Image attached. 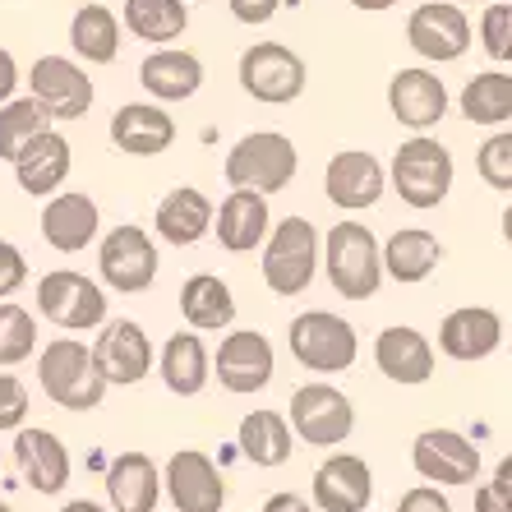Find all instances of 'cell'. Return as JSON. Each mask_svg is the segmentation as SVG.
<instances>
[{"instance_id":"cell-1","label":"cell","mask_w":512,"mask_h":512,"mask_svg":"<svg viewBox=\"0 0 512 512\" xmlns=\"http://www.w3.org/2000/svg\"><path fill=\"white\" fill-rule=\"evenodd\" d=\"M37 383L60 411H97L107 397V379L97 374L93 342H79V337H56L37 351Z\"/></svg>"},{"instance_id":"cell-2","label":"cell","mask_w":512,"mask_h":512,"mask_svg":"<svg viewBox=\"0 0 512 512\" xmlns=\"http://www.w3.org/2000/svg\"><path fill=\"white\" fill-rule=\"evenodd\" d=\"M319 231H314L310 217H282L273 222L268 240H263V286L273 296L291 300L300 291H310V282L319 277Z\"/></svg>"},{"instance_id":"cell-3","label":"cell","mask_w":512,"mask_h":512,"mask_svg":"<svg viewBox=\"0 0 512 512\" xmlns=\"http://www.w3.org/2000/svg\"><path fill=\"white\" fill-rule=\"evenodd\" d=\"M323 263H328V286L342 300H370L383 286V245L365 222H337L323 245Z\"/></svg>"},{"instance_id":"cell-4","label":"cell","mask_w":512,"mask_h":512,"mask_svg":"<svg viewBox=\"0 0 512 512\" xmlns=\"http://www.w3.org/2000/svg\"><path fill=\"white\" fill-rule=\"evenodd\" d=\"M37 314L56 323L60 333H97L107 323V291L79 268H51L37 277Z\"/></svg>"},{"instance_id":"cell-5","label":"cell","mask_w":512,"mask_h":512,"mask_svg":"<svg viewBox=\"0 0 512 512\" xmlns=\"http://www.w3.org/2000/svg\"><path fill=\"white\" fill-rule=\"evenodd\" d=\"M300 171V153L296 143L277 130H254L245 139H236V148L222 162L231 190H259V194H277L286 190Z\"/></svg>"},{"instance_id":"cell-6","label":"cell","mask_w":512,"mask_h":512,"mask_svg":"<svg viewBox=\"0 0 512 512\" xmlns=\"http://www.w3.org/2000/svg\"><path fill=\"white\" fill-rule=\"evenodd\" d=\"M453 153L443 148L439 139H429V134H416V139H406L402 148L393 153V167H388V180H393L397 199L406 208H439L453 190Z\"/></svg>"},{"instance_id":"cell-7","label":"cell","mask_w":512,"mask_h":512,"mask_svg":"<svg viewBox=\"0 0 512 512\" xmlns=\"http://www.w3.org/2000/svg\"><path fill=\"white\" fill-rule=\"evenodd\" d=\"M286 342H291V356L305 365L310 374H342L356 365L360 356V337L351 328V319L333 310H305L291 319L286 328Z\"/></svg>"},{"instance_id":"cell-8","label":"cell","mask_w":512,"mask_h":512,"mask_svg":"<svg viewBox=\"0 0 512 512\" xmlns=\"http://www.w3.org/2000/svg\"><path fill=\"white\" fill-rule=\"evenodd\" d=\"M157 268H162V254H157V240L143 227L125 222V227H111L97 245V277L107 291L116 296H139L157 282Z\"/></svg>"},{"instance_id":"cell-9","label":"cell","mask_w":512,"mask_h":512,"mask_svg":"<svg viewBox=\"0 0 512 512\" xmlns=\"http://www.w3.org/2000/svg\"><path fill=\"white\" fill-rule=\"evenodd\" d=\"M236 79L254 102H263V107H286V102H296V97L305 93L310 70H305V60L291 47H282V42H254V47L240 51Z\"/></svg>"},{"instance_id":"cell-10","label":"cell","mask_w":512,"mask_h":512,"mask_svg":"<svg viewBox=\"0 0 512 512\" xmlns=\"http://www.w3.org/2000/svg\"><path fill=\"white\" fill-rule=\"evenodd\" d=\"M93 360L97 374L107 379V388H134L153 374L157 351L153 337L143 333V323L134 319H107L93 337Z\"/></svg>"},{"instance_id":"cell-11","label":"cell","mask_w":512,"mask_h":512,"mask_svg":"<svg viewBox=\"0 0 512 512\" xmlns=\"http://www.w3.org/2000/svg\"><path fill=\"white\" fill-rule=\"evenodd\" d=\"M291 429L310 448H337L356 429V406L333 383H305L291 393Z\"/></svg>"},{"instance_id":"cell-12","label":"cell","mask_w":512,"mask_h":512,"mask_svg":"<svg viewBox=\"0 0 512 512\" xmlns=\"http://www.w3.org/2000/svg\"><path fill=\"white\" fill-rule=\"evenodd\" d=\"M406 42L429 65H453V60H462L471 51V19H466L462 5L429 0L406 19Z\"/></svg>"},{"instance_id":"cell-13","label":"cell","mask_w":512,"mask_h":512,"mask_svg":"<svg viewBox=\"0 0 512 512\" xmlns=\"http://www.w3.org/2000/svg\"><path fill=\"white\" fill-rule=\"evenodd\" d=\"M28 93L51 111V120H84L97 102L93 79L70 56H37L28 70Z\"/></svg>"},{"instance_id":"cell-14","label":"cell","mask_w":512,"mask_h":512,"mask_svg":"<svg viewBox=\"0 0 512 512\" xmlns=\"http://www.w3.org/2000/svg\"><path fill=\"white\" fill-rule=\"evenodd\" d=\"M162 489L176 512H222L227 503V480L203 448H176L162 466Z\"/></svg>"},{"instance_id":"cell-15","label":"cell","mask_w":512,"mask_h":512,"mask_svg":"<svg viewBox=\"0 0 512 512\" xmlns=\"http://www.w3.org/2000/svg\"><path fill=\"white\" fill-rule=\"evenodd\" d=\"M217 383L236 397H250V393H263L273 383V370H277V356H273V342L254 328H236V333L222 337L217 346Z\"/></svg>"},{"instance_id":"cell-16","label":"cell","mask_w":512,"mask_h":512,"mask_svg":"<svg viewBox=\"0 0 512 512\" xmlns=\"http://www.w3.org/2000/svg\"><path fill=\"white\" fill-rule=\"evenodd\" d=\"M411 462L429 485H471L480 476V448L457 429H425L411 443Z\"/></svg>"},{"instance_id":"cell-17","label":"cell","mask_w":512,"mask_h":512,"mask_svg":"<svg viewBox=\"0 0 512 512\" xmlns=\"http://www.w3.org/2000/svg\"><path fill=\"white\" fill-rule=\"evenodd\" d=\"M388 111H393L397 125L425 134L448 116V88L425 65H406V70H397L388 79Z\"/></svg>"},{"instance_id":"cell-18","label":"cell","mask_w":512,"mask_h":512,"mask_svg":"<svg viewBox=\"0 0 512 512\" xmlns=\"http://www.w3.org/2000/svg\"><path fill=\"white\" fill-rule=\"evenodd\" d=\"M10 448H14V466H19V476H24L28 489L60 494V489L70 485V448L60 443L56 429L19 425Z\"/></svg>"},{"instance_id":"cell-19","label":"cell","mask_w":512,"mask_h":512,"mask_svg":"<svg viewBox=\"0 0 512 512\" xmlns=\"http://www.w3.org/2000/svg\"><path fill=\"white\" fill-rule=\"evenodd\" d=\"M102 236V208L93 194L56 190L42 208V240L56 254H84Z\"/></svg>"},{"instance_id":"cell-20","label":"cell","mask_w":512,"mask_h":512,"mask_svg":"<svg viewBox=\"0 0 512 512\" xmlns=\"http://www.w3.org/2000/svg\"><path fill=\"white\" fill-rule=\"evenodd\" d=\"M383 190H388V171H383V162L374 153H365V148H346V153H337L333 162H328V171H323V194H328V203H337L342 213L374 208Z\"/></svg>"},{"instance_id":"cell-21","label":"cell","mask_w":512,"mask_h":512,"mask_svg":"<svg viewBox=\"0 0 512 512\" xmlns=\"http://www.w3.org/2000/svg\"><path fill=\"white\" fill-rule=\"evenodd\" d=\"M70 139L56 130V125H47V130L37 134V139L24 143V153L14 157V180H19V190L28 194V199H51V194L70 180Z\"/></svg>"},{"instance_id":"cell-22","label":"cell","mask_w":512,"mask_h":512,"mask_svg":"<svg viewBox=\"0 0 512 512\" xmlns=\"http://www.w3.org/2000/svg\"><path fill=\"white\" fill-rule=\"evenodd\" d=\"M213 231H217V245H222L227 254L263 250V240H268V231H273L268 194H259V190H231L227 199L217 203Z\"/></svg>"},{"instance_id":"cell-23","label":"cell","mask_w":512,"mask_h":512,"mask_svg":"<svg viewBox=\"0 0 512 512\" xmlns=\"http://www.w3.org/2000/svg\"><path fill=\"white\" fill-rule=\"evenodd\" d=\"M310 494L319 512H365L374 503V476L356 453H333L314 471Z\"/></svg>"},{"instance_id":"cell-24","label":"cell","mask_w":512,"mask_h":512,"mask_svg":"<svg viewBox=\"0 0 512 512\" xmlns=\"http://www.w3.org/2000/svg\"><path fill=\"white\" fill-rule=\"evenodd\" d=\"M111 143L125 157H162L176 143V120L167 102H125L111 116Z\"/></svg>"},{"instance_id":"cell-25","label":"cell","mask_w":512,"mask_h":512,"mask_svg":"<svg viewBox=\"0 0 512 512\" xmlns=\"http://www.w3.org/2000/svg\"><path fill=\"white\" fill-rule=\"evenodd\" d=\"M162 466L148 453L130 448V453H116L107 466V503L111 512H157L162 503Z\"/></svg>"},{"instance_id":"cell-26","label":"cell","mask_w":512,"mask_h":512,"mask_svg":"<svg viewBox=\"0 0 512 512\" xmlns=\"http://www.w3.org/2000/svg\"><path fill=\"white\" fill-rule=\"evenodd\" d=\"M499 342H503V319L494 310H485V305H462V310H453L439 323V351L448 360H462V365L494 356Z\"/></svg>"},{"instance_id":"cell-27","label":"cell","mask_w":512,"mask_h":512,"mask_svg":"<svg viewBox=\"0 0 512 512\" xmlns=\"http://www.w3.org/2000/svg\"><path fill=\"white\" fill-rule=\"evenodd\" d=\"M213 199L203 190H194V185H176V190L162 194V203H157L153 213V227L157 236L167 240V245H176V250H190V245H199L208 231H213Z\"/></svg>"},{"instance_id":"cell-28","label":"cell","mask_w":512,"mask_h":512,"mask_svg":"<svg viewBox=\"0 0 512 512\" xmlns=\"http://www.w3.org/2000/svg\"><path fill=\"white\" fill-rule=\"evenodd\" d=\"M139 84L153 102H190L203 88V60L185 47H157L153 56H143Z\"/></svg>"},{"instance_id":"cell-29","label":"cell","mask_w":512,"mask_h":512,"mask_svg":"<svg viewBox=\"0 0 512 512\" xmlns=\"http://www.w3.org/2000/svg\"><path fill=\"white\" fill-rule=\"evenodd\" d=\"M157 374L167 383V393L176 397H199L213 379V356L203 346L199 328H185V333H171L157 351Z\"/></svg>"},{"instance_id":"cell-30","label":"cell","mask_w":512,"mask_h":512,"mask_svg":"<svg viewBox=\"0 0 512 512\" xmlns=\"http://www.w3.org/2000/svg\"><path fill=\"white\" fill-rule=\"evenodd\" d=\"M374 365L393 383L416 388V383H429V374H434V346H429L425 333L393 323V328H383L374 337Z\"/></svg>"},{"instance_id":"cell-31","label":"cell","mask_w":512,"mask_h":512,"mask_svg":"<svg viewBox=\"0 0 512 512\" xmlns=\"http://www.w3.org/2000/svg\"><path fill=\"white\" fill-rule=\"evenodd\" d=\"M180 319L199 333H227L236 323V296L217 273H194L180 286Z\"/></svg>"},{"instance_id":"cell-32","label":"cell","mask_w":512,"mask_h":512,"mask_svg":"<svg viewBox=\"0 0 512 512\" xmlns=\"http://www.w3.org/2000/svg\"><path fill=\"white\" fill-rule=\"evenodd\" d=\"M439 263H443V245H439L434 231L402 227V231L388 236V245H383V273L393 277V282H402V286L425 282Z\"/></svg>"},{"instance_id":"cell-33","label":"cell","mask_w":512,"mask_h":512,"mask_svg":"<svg viewBox=\"0 0 512 512\" xmlns=\"http://www.w3.org/2000/svg\"><path fill=\"white\" fill-rule=\"evenodd\" d=\"M236 448L245 462L263 466V471L291 462V420L282 411H250L236 429Z\"/></svg>"},{"instance_id":"cell-34","label":"cell","mask_w":512,"mask_h":512,"mask_svg":"<svg viewBox=\"0 0 512 512\" xmlns=\"http://www.w3.org/2000/svg\"><path fill=\"white\" fill-rule=\"evenodd\" d=\"M120 24H125V33L139 37V42L171 47L190 28V5L185 0H125Z\"/></svg>"},{"instance_id":"cell-35","label":"cell","mask_w":512,"mask_h":512,"mask_svg":"<svg viewBox=\"0 0 512 512\" xmlns=\"http://www.w3.org/2000/svg\"><path fill=\"white\" fill-rule=\"evenodd\" d=\"M120 33H125V24L107 5H79L70 19V47L88 65H111L120 56Z\"/></svg>"},{"instance_id":"cell-36","label":"cell","mask_w":512,"mask_h":512,"mask_svg":"<svg viewBox=\"0 0 512 512\" xmlns=\"http://www.w3.org/2000/svg\"><path fill=\"white\" fill-rule=\"evenodd\" d=\"M457 107H462V116L471 125H503V120H512V74L485 70L476 79H466Z\"/></svg>"},{"instance_id":"cell-37","label":"cell","mask_w":512,"mask_h":512,"mask_svg":"<svg viewBox=\"0 0 512 512\" xmlns=\"http://www.w3.org/2000/svg\"><path fill=\"white\" fill-rule=\"evenodd\" d=\"M47 125H56V120H51V111L42 107L33 93L10 97V102L0 107V162H14V157L24 153V143L37 139Z\"/></svg>"},{"instance_id":"cell-38","label":"cell","mask_w":512,"mask_h":512,"mask_svg":"<svg viewBox=\"0 0 512 512\" xmlns=\"http://www.w3.org/2000/svg\"><path fill=\"white\" fill-rule=\"evenodd\" d=\"M33 351H37V319H33V310L14 305V300H0V370L24 365Z\"/></svg>"},{"instance_id":"cell-39","label":"cell","mask_w":512,"mask_h":512,"mask_svg":"<svg viewBox=\"0 0 512 512\" xmlns=\"http://www.w3.org/2000/svg\"><path fill=\"white\" fill-rule=\"evenodd\" d=\"M476 171L489 190H508L512 194V130L489 134L476 148Z\"/></svg>"},{"instance_id":"cell-40","label":"cell","mask_w":512,"mask_h":512,"mask_svg":"<svg viewBox=\"0 0 512 512\" xmlns=\"http://www.w3.org/2000/svg\"><path fill=\"white\" fill-rule=\"evenodd\" d=\"M480 47H485L489 60L512 65V5H499V0L485 5V14H480Z\"/></svg>"},{"instance_id":"cell-41","label":"cell","mask_w":512,"mask_h":512,"mask_svg":"<svg viewBox=\"0 0 512 512\" xmlns=\"http://www.w3.org/2000/svg\"><path fill=\"white\" fill-rule=\"evenodd\" d=\"M476 512H512V453L494 466V480L476 489Z\"/></svg>"},{"instance_id":"cell-42","label":"cell","mask_w":512,"mask_h":512,"mask_svg":"<svg viewBox=\"0 0 512 512\" xmlns=\"http://www.w3.org/2000/svg\"><path fill=\"white\" fill-rule=\"evenodd\" d=\"M28 420V388L14 374H0V434L19 429Z\"/></svg>"},{"instance_id":"cell-43","label":"cell","mask_w":512,"mask_h":512,"mask_svg":"<svg viewBox=\"0 0 512 512\" xmlns=\"http://www.w3.org/2000/svg\"><path fill=\"white\" fill-rule=\"evenodd\" d=\"M28 282V259L14 240H0V300H10Z\"/></svg>"},{"instance_id":"cell-44","label":"cell","mask_w":512,"mask_h":512,"mask_svg":"<svg viewBox=\"0 0 512 512\" xmlns=\"http://www.w3.org/2000/svg\"><path fill=\"white\" fill-rule=\"evenodd\" d=\"M397 512H453V503L439 485H416L397 499Z\"/></svg>"},{"instance_id":"cell-45","label":"cell","mask_w":512,"mask_h":512,"mask_svg":"<svg viewBox=\"0 0 512 512\" xmlns=\"http://www.w3.org/2000/svg\"><path fill=\"white\" fill-rule=\"evenodd\" d=\"M277 10H282V0H231V14H236V24H250V28L268 24Z\"/></svg>"},{"instance_id":"cell-46","label":"cell","mask_w":512,"mask_h":512,"mask_svg":"<svg viewBox=\"0 0 512 512\" xmlns=\"http://www.w3.org/2000/svg\"><path fill=\"white\" fill-rule=\"evenodd\" d=\"M14 88H19V60L10 47H0V107L14 97Z\"/></svg>"},{"instance_id":"cell-47","label":"cell","mask_w":512,"mask_h":512,"mask_svg":"<svg viewBox=\"0 0 512 512\" xmlns=\"http://www.w3.org/2000/svg\"><path fill=\"white\" fill-rule=\"evenodd\" d=\"M263 512H319V508H314L310 499H300V494H291V489H277V494H268Z\"/></svg>"},{"instance_id":"cell-48","label":"cell","mask_w":512,"mask_h":512,"mask_svg":"<svg viewBox=\"0 0 512 512\" xmlns=\"http://www.w3.org/2000/svg\"><path fill=\"white\" fill-rule=\"evenodd\" d=\"M356 10H365V14H379V10H393L397 0H351Z\"/></svg>"},{"instance_id":"cell-49","label":"cell","mask_w":512,"mask_h":512,"mask_svg":"<svg viewBox=\"0 0 512 512\" xmlns=\"http://www.w3.org/2000/svg\"><path fill=\"white\" fill-rule=\"evenodd\" d=\"M60 512H111V508H102V503H93V499H74V503H65Z\"/></svg>"},{"instance_id":"cell-50","label":"cell","mask_w":512,"mask_h":512,"mask_svg":"<svg viewBox=\"0 0 512 512\" xmlns=\"http://www.w3.org/2000/svg\"><path fill=\"white\" fill-rule=\"evenodd\" d=\"M503 240H508V245H512V203H508V208H503Z\"/></svg>"},{"instance_id":"cell-51","label":"cell","mask_w":512,"mask_h":512,"mask_svg":"<svg viewBox=\"0 0 512 512\" xmlns=\"http://www.w3.org/2000/svg\"><path fill=\"white\" fill-rule=\"evenodd\" d=\"M462 5H489V0H462Z\"/></svg>"},{"instance_id":"cell-52","label":"cell","mask_w":512,"mask_h":512,"mask_svg":"<svg viewBox=\"0 0 512 512\" xmlns=\"http://www.w3.org/2000/svg\"><path fill=\"white\" fill-rule=\"evenodd\" d=\"M0 512H14V508H10V503H0Z\"/></svg>"},{"instance_id":"cell-53","label":"cell","mask_w":512,"mask_h":512,"mask_svg":"<svg viewBox=\"0 0 512 512\" xmlns=\"http://www.w3.org/2000/svg\"><path fill=\"white\" fill-rule=\"evenodd\" d=\"M0 462H5V453H0Z\"/></svg>"}]
</instances>
